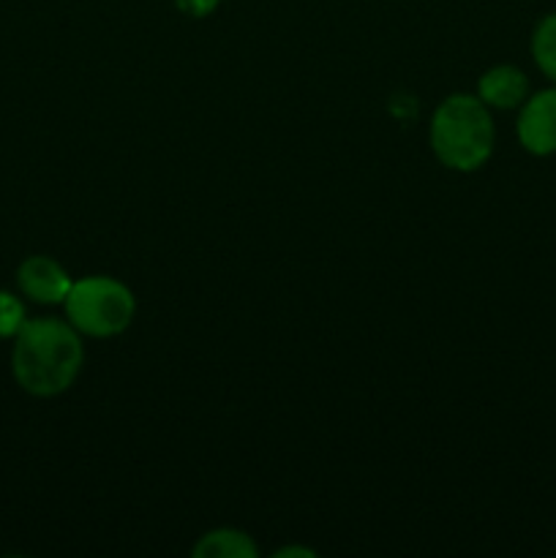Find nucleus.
<instances>
[{"label":"nucleus","instance_id":"1","mask_svg":"<svg viewBox=\"0 0 556 558\" xmlns=\"http://www.w3.org/2000/svg\"><path fill=\"white\" fill-rule=\"evenodd\" d=\"M85 363V347L71 322L55 316L27 319L14 336L11 371L16 385L36 398H55L69 390Z\"/></svg>","mask_w":556,"mask_h":558},{"label":"nucleus","instance_id":"2","mask_svg":"<svg viewBox=\"0 0 556 558\" xmlns=\"http://www.w3.org/2000/svg\"><path fill=\"white\" fill-rule=\"evenodd\" d=\"M494 120L480 96L452 93L436 107L431 120V150L447 169H480L494 153Z\"/></svg>","mask_w":556,"mask_h":558},{"label":"nucleus","instance_id":"3","mask_svg":"<svg viewBox=\"0 0 556 558\" xmlns=\"http://www.w3.org/2000/svg\"><path fill=\"white\" fill-rule=\"evenodd\" d=\"M65 316L76 332L90 338L120 336L134 322L136 300L123 281L109 276H90L71 283L65 298Z\"/></svg>","mask_w":556,"mask_h":558},{"label":"nucleus","instance_id":"4","mask_svg":"<svg viewBox=\"0 0 556 558\" xmlns=\"http://www.w3.org/2000/svg\"><path fill=\"white\" fill-rule=\"evenodd\" d=\"M518 142L532 156H554L556 153V90H540L523 101L518 114Z\"/></svg>","mask_w":556,"mask_h":558},{"label":"nucleus","instance_id":"5","mask_svg":"<svg viewBox=\"0 0 556 558\" xmlns=\"http://www.w3.org/2000/svg\"><path fill=\"white\" fill-rule=\"evenodd\" d=\"M16 283L33 303L60 305L69 298L74 281L60 262L49 259V256H27L16 270Z\"/></svg>","mask_w":556,"mask_h":558},{"label":"nucleus","instance_id":"6","mask_svg":"<svg viewBox=\"0 0 556 558\" xmlns=\"http://www.w3.org/2000/svg\"><path fill=\"white\" fill-rule=\"evenodd\" d=\"M529 80L516 65H496L488 69L478 82V96L485 107L516 109L527 101Z\"/></svg>","mask_w":556,"mask_h":558},{"label":"nucleus","instance_id":"7","mask_svg":"<svg viewBox=\"0 0 556 558\" xmlns=\"http://www.w3.org/2000/svg\"><path fill=\"white\" fill-rule=\"evenodd\" d=\"M196 558H256L259 548L254 539L238 529H216L200 537V543L191 550Z\"/></svg>","mask_w":556,"mask_h":558},{"label":"nucleus","instance_id":"8","mask_svg":"<svg viewBox=\"0 0 556 558\" xmlns=\"http://www.w3.org/2000/svg\"><path fill=\"white\" fill-rule=\"evenodd\" d=\"M532 58L537 69L556 82V14H548L534 27Z\"/></svg>","mask_w":556,"mask_h":558},{"label":"nucleus","instance_id":"9","mask_svg":"<svg viewBox=\"0 0 556 558\" xmlns=\"http://www.w3.org/2000/svg\"><path fill=\"white\" fill-rule=\"evenodd\" d=\"M25 305L11 292H0V338H14L25 325Z\"/></svg>","mask_w":556,"mask_h":558},{"label":"nucleus","instance_id":"10","mask_svg":"<svg viewBox=\"0 0 556 558\" xmlns=\"http://www.w3.org/2000/svg\"><path fill=\"white\" fill-rule=\"evenodd\" d=\"M178 9L183 11L185 16H194V20H202V16H210L213 11L218 9L221 0H174Z\"/></svg>","mask_w":556,"mask_h":558},{"label":"nucleus","instance_id":"11","mask_svg":"<svg viewBox=\"0 0 556 558\" xmlns=\"http://www.w3.org/2000/svg\"><path fill=\"white\" fill-rule=\"evenodd\" d=\"M287 556H309V558H314V550H305V548H283V550H276V558H287Z\"/></svg>","mask_w":556,"mask_h":558}]
</instances>
